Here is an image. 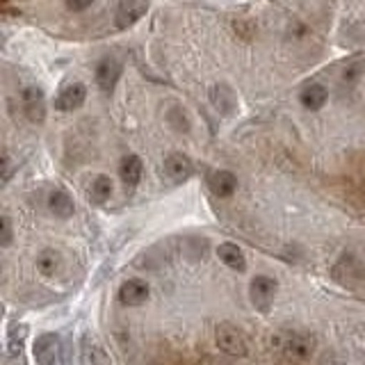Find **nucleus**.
Wrapping results in <instances>:
<instances>
[{
	"label": "nucleus",
	"instance_id": "412c9836",
	"mask_svg": "<svg viewBox=\"0 0 365 365\" xmlns=\"http://www.w3.org/2000/svg\"><path fill=\"white\" fill-rule=\"evenodd\" d=\"M94 0H66V7L71 11H85L87 7H91Z\"/></svg>",
	"mask_w": 365,
	"mask_h": 365
},
{
	"label": "nucleus",
	"instance_id": "dca6fc26",
	"mask_svg": "<svg viewBox=\"0 0 365 365\" xmlns=\"http://www.w3.org/2000/svg\"><path fill=\"white\" fill-rule=\"evenodd\" d=\"M48 208L55 217H62V220H66V217H71L76 205H73V199L68 197V194L64 190H53L51 197H48Z\"/></svg>",
	"mask_w": 365,
	"mask_h": 365
},
{
	"label": "nucleus",
	"instance_id": "f3484780",
	"mask_svg": "<svg viewBox=\"0 0 365 365\" xmlns=\"http://www.w3.org/2000/svg\"><path fill=\"white\" fill-rule=\"evenodd\" d=\"M210 101L222 114H231L235 110V94L228 85H215L210 91Z\"/></svg>",
	"mask_w": 365,
	"mask_h": 365
},
{
	"label": "nucleus",
	"instance_id": "a211bd4d",
	"mask_svg": "<svg viewBox=\"0 0 365 365\" xmlns=\"http://www.w3.org/2000/svg\"><path fill=\"white\" fill-rule=\"evenodd\" d=\"M60 265H62L60 254L53 251V249H46L37 256V267H39V272L43 274V277H55V272L60 269Z\"/></svg>",
	"mask_w": 365,
	"mask_h": 365
},
{
	"label": "nucleus",
	"instance_id": "f03ea898",
	"mask_svg": "<svg viewBox=\"0 0 365 365\" xmlns=\"http://www.w3.org/2000/svg\"><path fill=\"white\" fill-rule=\"evenodd\" d=\"M215 340L220 345L222 351L231 354V356H247L249 354V342L245 338V334L233 324H220L215 331Z\"/></svg>",
	"mask_w": 365,
	"mask_h": 365
},
{
	"label": "nucleus",
	"instance_id": "ddd939ff",
	"mask_svg": "<svg viewBox=\"0 0 365 365\" xmlns=\"http://www.w3.org/2000/svg\"><path fill=\"white\" fill-rule=\"evenodd\" d=\"M329 98V91L324 85H319V83H311L308 87L302 89V94H299V101H302V106L306 110H322L324 108V103Z\"/></svg>",
	"mask_w": 365,
	"mask_h": 365
},
{
	"label": "nucleus",
	"instance_id": "9d476101",
	"mask_svg": "<svg viewBox=\"0 0 365 365\" xmlns=\"http://www.w3.org/2000/svg\"><path fill=\"white\" fill-rule=\"evenodd\" d=\"M148 294H151V288H148L146 281L128 279L125 283H121V288H119V302L123 306H142L146 304Z\"/></svg>",
	"mask_w": 365,
	"mask_h": 365
},
{
	"label": "nucleus",
	"instance_id": "aec40b11",
	"mask_svg": "<svg viewBox=\"0 0 365 365\" xmlns=\"http://www.w3.org/2000/svg\"><path fill=\"white\" fill-rule=\"evenodd\" d=\"M11 237H14V233H11V222H9L7 215H3V217H0V245L9 247Z\"/></svg>",
	"mask_w": 365,
	"mask_h": 365
},
{
	"label": "nucleus",
	"instance_id": "0eeeda50",
	"mask_svg": "<svg viewBox=\"0 0 365 365\" xmlns=\"http://www.w3.org/2000/svg\"><path fill=\"white\" fill-rule=\"evenodd\" d=\"M192 174H194V165H192V160L187 155L171 153V155L165 158V176L169 178V182L180 185V182H185Z\"/></svg>",
	"mask_w": 365,
	"mask_h": 365
},
{
	"label": "nucleus",
	"instance_id": "7ed1b4c3",
	"mask_svg": "<svg viewBox=\"0 0 365 365\" xmlns=\"http://www.w3.org/2000/svg\"><path fill=\"white\" fill-rule=\"evenodd\" d=\"M62 351V340L57 334H41L32 345V356L39 365H55Z\"/></svg>",
	"mask_w": 365,
	"mask_h": 365
},
{
	"label": "nucleus",
	"instance_id": "1a4fd4ad",
	"mask_svg": "<svg viewBox=\"0 0 365 365\" xmlns=\"http://www.w3.org/2000/svg\"><path fill=\"white\" fill-rule=\"evenodd\" d=\"M87 98V87L83 83H71L66 85L55 98V110L60 112H73L78 108H83V103Z\"/></svg>",
	"mask_w": 365,
	"mask_h": 365
},
{
	"label": "nucleus",
	"instance_id": "39448f33",
	"mask_svg": "<svg viewBox=\"0 0 365 365\" xmlns=\"http://www.w3.org/2000/svg\"><path fill=\"white\" fill-rule=\"evenodd\" d=\"M21 108L26 112V117L32 123H41L46 119V98H43V91L39 87H26L21 91Z\"/></svg>",
	"mask_w": 365,
	"mask_h": 365
},
{
	"label": "nucleus",
	"instance_id": "6ab92c4d",
	"mask_svg": "<svg viewBox=\"0 0 365 365\" xmlns=\"http://www.w3.org/2000/svg\"><path fill=\"white\" fill-rule=\"evenodd\" d=\"M112 194V180L108 176H96L89 185V199L94 203H106Z\"/></svg>",
	"mask_w": 365,
	"mask_h": 365
},
{
	"label": "nucleus",
	"instance_id": "f8f14e48",
	"mask_svg": "<svg viewBox=\"0 0 365 365\" xmlns=\"http://www.w3.org/2000/svg\"><path fill=\"white\" fill-rule=\"evenodd\" d=\"M142 160L137 158V155H125L121 160V165H119V176L123 180V185L125 187H137V182L142 180Z\"/></svg>",
	"mask_w": 365,
	"mask_h": 365
},
{
	"label": "nucleus",
	"instance_id": "2eb2a0df",
	"mask_svg": "<svg viewBox=\"0 0 365 365\" xmlns=\"http://www.w3.org/2000/svg\"><path fill=\"white\" fill-rule=\"evenodd\" d=\"M217 256L224 262L226 267H231L235 272H242L247 267V258H245V251L240 249L237 245H231V242H224L217 249Z\"/></svg>",
	"mask_w": 365,
	"mask_h": 365
},
{
	"label": "nucleus",
	"instance_id": "9b49d317",
	"mask_svg": "<svg viewBox=\"0 0 365 365\" xmlns=\"http://www.w3.org/2000/svg\"><path fill=\"white\" fill-rule=\"evenodd\" d=\"M208 187L217 194V197L226 199L237 190V178L231 174V171H224V169L212 171V174L208 176Z\"/></svg>",
	"mask_w": 365,
	"mask_h": 365
},
{
	"label": "nucleus",
	"instance_id": "423d86ee",
	"mask_svg": "<svg viewBox=\"0 0 365 365\" xmlns=\"http://www.w3.org/2000/svg\"><path fill=\"white\" fill-rule=\"evenodd\" d=\"M121 71H123V66H121V62L117 60V57H114V55L103 57V60L98 62V66H96V83H98V87L106 91V94H110V91L117 87L119 78H121Z\"/></svg>",
	"mask_w": 365,
	"mask_h": 365
},
{
	"label": "nucleus",
	"instance_id": "4be33fe9",
	"mask_svg": "<svg viewBox=\"0 0 365 365\" xmlns=\"http://www.w3.org/2000/svg\"><path fill=\"white\" fill-rule=\"evenodd\" d=\"M9 176H11V163H9V155L5 153L3 155V182H7Z\"/></svg>",
	"mask_w": 365,
	"mask_h": 365
},
{
	"label": "nucleus",
	"instance_id": "4468645a",
	"mask_svg": "<svg viewBox=\"0 0 365 365\" xmlns=\"http://www.w3.org/2000/svg\"><path fill=\"white\" fill-rule=\"evenodd\" d=\"M26 331L28 329L23 324L11 327V331H9V338H7L9 365H26V361H23V342H26Z\"/></svg>",
	"mask_w": 365,
	"mask_h": 365
},
{
	"label": "nucleus",
	"instance_id": "20e7f679",
	"mask_svg": "<svg viewBox=\"0 0 365 365\" xmlns=\"http://www.w3.org/2000/svg\"><path fill=\"white\" fill-rule=\"evenodd\" d=\"M277 290H279L277 279L265 277V274L256 277L254 281H251V285H249L251 302H254V306L260 308V311H267V308L272 306L274 297H277Z\"/></svg>",
	"mask_w": 365,
	"mask_h": 365
},
{
	"label": "nucleus",
	"instance_id": "f257e3e1",
	"mask_svg": "<svg viewBox=\"0 0 365 365\" xmlns=\"http://www.w3.org/2000/svg\"><path fill=\"white\" fill-rule=\"evenodd\" d=\"M277 347L292 361H306L313 356L317 340L311 334H304V331H288V334H281L277 338Z\"/></svg>",
	"mask_w": 365,
	"mask_h": 365
},
{
	"label": "nucleus",
	"instance_id": "6e6552de",
	"mask_svg": "<svg viewBox=\"0 0 365 365\" xmlns=\"http://www.w3.org/2000/svg\"><path fill=\"white\" fill-rule=\"evenodd\" d=\"M148 9V0H119V7H117V28L125 30L135 26Z\"/></svg>",
	"mask_w": 365,
	"mask_h": 365
}]
</instances>
